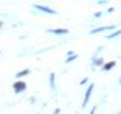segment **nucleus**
Listing matches in <instances>:
<instances>
[{
	"instance_id": "nucleus-1",
	"label": "nucleus",
	"mask_w": 121,
	"mask_h": 114,
	"mask_svg": "<svg viewBox=\"0 0 121 114\" xmlns=\"http://www.w3.org/2000/svg\"><path fill=\"white\" fill-rule=\"evenodd\" d=\"M13 90H15V93H21V91L26 90V85L23 81H15L13 83Z\"/></svg>"
},
{
	"instance_id": "nucleus-2",
	"label": "nucleus",
	"mask_w": 121,
	"mask_h": 114,
	"mask_svg": "<svg viewBox=\"0 0 121 114\" xmlns=\"http://www.w3.org/2000/svg\"><path fill=\"white\" fill-rule=\"evenodd\" d=\"M35 8L39 10V12H46V13H49V15H56V10H52V8H49V7H44V5H35Z\"/></svg>"
},
{
	"instance_id": "nucleus-3",
	"label": "nucleus",
	"mask_w": 121,
	"mask_h": 114,
	"mask_svg": "<svg viewBox=\"0 0 121 114\" xmlns=\"http://www.w3.org/2000/svg\"><path fill=\"white\" fill-rule=\"evenodd\" d=\"M92 91H93V85H90V86L87 88V93H85V98H83V106L88 103V98H90V95H92Z\"/></svg>"
},
{
	"instance_id": "nucleus-4",
	"label": "nucleus",
	"mask_w": 121,
	"mask_h": 114,
	"mask_svg": "<svg viewBox=\"0 0 121 114\" xmlns=\"http://www.w3.org/2000/svg\"><path fill=\"white\" fill-rule=\"evenodd\" d=\"M49 33H56V34H67V29H49Z\"/></svg>"
},
{
	"instance_id": "nucleus-5",
	"label": "nucleus",
	"mask_w": 121,
	"mask_h": 114,
	"mask_svg": "<svg viewBox=\"0 0 121 114\" xmlns=\"http://www.w3.org/2000/svg\"><path fill=\"white\" fill-rule=\"evenodd\" d=\"M113 67H115V62H108V64L103 65V70H110V69H113Z\"/></svg>"
},
{
	"instance_id": "nucleus-6",
	"label": "nucleus",
	"mask_w": 121,
	"mask_h": 114,
	"mask_svg": "<svg viewBox=\"0 0 121 114\" xmlns=\"http://www.w3.org/2000/svg\"><path fill=\"white\" fill-rule=\"evenodd\" d=\"M28 73H30V70H28V69H26V70H21V72H18V73H17V78H21V77L28 75Z\"/></svg>"
},
{
	"instance_id": "nucleus-7",
	"label": "nucleus",
	"mask_w": 121,
	"mask_h": 114,
	"mask_svg": "<svg viewBox=\"0 0 121 114\" xmlns=\"http://www.w3.org/2000/svg\"><path fill=\"white\" fill-rule=\"evenodd\" d=\"M90 114H95V108H93V109H92V111H90Z\"/></svg>"
},
{
	"instance_id": "nucleus-8",
	"label": "nucleus",
	"mask_w": 121,
	"mask_h": 114,
	"mask_svg": "<svg viewBox=\"0 0 121 114\" xmlns=\"http://www.w3.org/2000/svg\"><path fill=\"white\" fill-rule=\"evenodd\" d=\"M0 26H2V21H0Z\"/></svg>"
}]
</instances>
